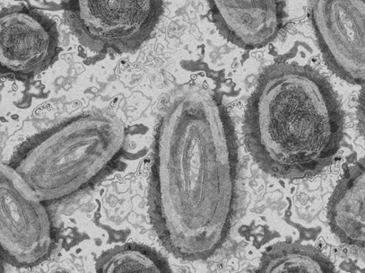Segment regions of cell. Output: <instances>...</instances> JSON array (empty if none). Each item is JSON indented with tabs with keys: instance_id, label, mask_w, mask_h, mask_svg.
<instances>
[{
	"instance_id": "cell-7",
	"label": "cell",
	"mask_w": 365,
	"mask_h": 273,
	"mask_svg": "<svg viewBox=\"0 0 365 273\" xmlns=\"http://www.w3.org/2000/svg\"><path fill=\"white\" fill-rule=\"evenodd\" d=\"M310 17L322 55L343 81L362 84L365 76V4L358 0L314 1Z\"/></svg>"
},
{
	"instance_id": "cell-10",
	"label": "cell",
	"mask_w": 365,
	"mask_h": 273,
	"mask_svg": "<svg viewBox=\"0 0 365 273\" xmlns=\"http://www.w3.org/2000/svg\"><path fill=\"white\" fill-rule=\"evenodd\" d=\"M259 272H328L335 271L323 254L311 246L279 243L272 246L260 261Z\"/></svg>"
},
{
	"instance_id": "cell-4",
	"label": "cell",
	"mask_w": 365,
	"mask_h": 273,
	"mask_svg": "<svg viewBox=\"0 0 365 273\" xmlns=\"http://www.w3.org/2000/svg\"><path fill=\"white\" fill-rule=\"evenodd\" d=\"M69 29L82 46L100 55H123L150 38L164 12L163 1H65Z\"/></svg>"
},
{
	"instance_id": "cell-2",
	"label": "cell",
	"mask_w": 365,
	"mask_h": 273,
	"mask_svg": "<svg viewBox=\"0 0 365 273\" xmlns=\"http://www.w3.org/2000/svg\"><path fill=\"white\" fill-rule=\"evenodd\" d=\"M344 125L341 105L324 76L309 66L277 63L260 76L249 99L245 142L265 172L304 179L333 161Z\"/></svg>"
},
{
	"instance_id": "cell-1",
	"label": "cell",
	"mask_w": 365,
	"mask_h": 273,
	"mask_svg": "<svg viewBox=\"0 0 365 273\" xmlns=\"http://www.w3.org/2000/svg\"><path fill=\"white\" fill-rule=\"evenodd\" d=\"M238 172L232 120L214 93L190 86L173 96L155 132L149 199L168 251L197 261L220 250L232 226Z\"/></svg>"
},
{
	"instance_id": "cell-9",
	"label": "cell",
	"mask_w": 365,
	"mask_h": 273,
	"mask_svg": "<svg viewBox=\"0 0 365 273\" xmlns=\"http://www.w3.org/2000/svg\"><path fill=\"white\" fill-rule=\"evenodd\" d=\"M329 225L343 243L364 248V166H352L337 185L328 210Z\"/></svg>"
},
{
	"instance_id": "cell-3",
	"label": "cell",
	"mask_w": 365,
	"mask_h": 273,
	"mask_svg": "<svg viewBox=\"0 0 365 273\" xmlns=\"http://www.w3.org/2000/svg\"><path fill=\"white\" fill-rule=\"evenodd\" d=\"M126 142L119 118L85 113L26 140L8 165L41 200H62L106 178L123 158Z\"/></svg>"
},
{
	"instance_id": "cell-6",
	"label": "cell",
	"mask_w": 365,
	"mask_h": 273,
	"mask_svg": "<svg viewBox=\"0 0 365 273\" xmlns=\"http://www.w3.org/2000/svg\"><path fill=\"white\" fill-rule=\"evenodd\" d=\"M56 23L26 5L4 8L0 14V65L2 74L30 79L45 72L58 58Z\"/></svg>"
},
{
	"instance_id": "cell-11",
	"label": "cell",
	"mask_w": 365,
	"mask_h": 273,
	"mask_svg": "<svg viewBox=\"0 0 365 273\" xmlns=\"http://www.w3.org/2000/svg\"><path fill=\"white\" fill-rule=\"evenodd\" d=\"M96 271L114 272H170L169 262L158 252L135 244L118 246L103 253Z\"/></svg>"
},
{
	"instance_id": "cell-8",
	"label": "cell",
	"mask_w": 365,
	"mask_h": 273,
	"mask_svg": "<svg viewBox=\"0 0 365 273\" xmlns=\"http://www.w3.org/2000/svg\"><path fill=\"white\" fill-rule=\"evenodd\" d=\"M211 17L217 29L233 45L246 50L263 48L279 34L282 3L276 1H212Z\"/></svg>"
},
{
	"instance_id": "cell-5",
	"label": "cell",
	"mask_w": 365,
	"mask_h": 273,
	"mask_svg": "<svg viewBox=\"0 0 365 273\" xmlns=\"http://www.w3.org/2000/svg\"><path fill=\"white\" fill-rule=\"evenodd\" d=\"M0 192L2 255L15 267H36L48 259L53 244L43 201L8 164L1 166Z\"/></svg>"
}]
</instances>
